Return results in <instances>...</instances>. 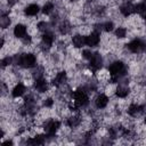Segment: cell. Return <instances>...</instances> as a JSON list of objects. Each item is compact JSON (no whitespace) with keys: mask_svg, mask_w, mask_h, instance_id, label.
<instances>
[{"mask_svg":"<svg viewBox=\"0 0 146 146\" xmlns=\"http://www.w3.org/2000/svg\"><path fill=\"white\" fill-rule=\"evenodd\" d=\"M145 46H146V44H145L141 40L135 39V40H132V41L128 44V49H129L130 51H132V52H138V51L145 49Z\"/></svg>","mask_w":146,"mask_h":146,"instance_id":"5","label":"cell"},{"mask_svg":"<svg viewBox=\"0 0 146 146\" xmlns=\"http://www.w3.org/2000/svg\"><path fill=\"white\" fill-rule=\"evenodd\" d=\"M26 34V27L23 24H17L14 29V35L16 38H24Z\"/></svg>","mask_w":146,"mask_h":146,"instance_id":"10","label":"cell"},{"mask_svg":"<svg viewBox=\"0 0 146 146\" xmlns=\"http://www.w3.org/2000/svg\"><path fill=\"white\" fill-rule=\"evenodd\" d=\"M80 123V119L78 116H71L70 119H67V125H70L71 128L76 127Z\"/></svg>","mask_w":146,"mask_h":146,"instance_id":"20","label":"cell"},{"mask_svg":"<svg viewBox=\"0 0 146 146\" xmlns=\"http://www.w3.org/2000/svg\"><path fill=\"white\" fill-rule=\"evenodd\" d=\"M107 103H108V98H107V96H105V95H99V96H97V98H96V100H95V104H96V106H97L98 108H104V107H106Z\"/></svg>","mask_w":146,"mask_h":146,"instance_id":"13","label":"cell"},{"mask_svg":"<svg viewBox=\"0 0 146 146\" xmlns=\"http://www.w3.org/2000/svg\"><path fill=\"white\" fill-rule=\"evenodd\" d=\"M128 94H129L128 87H125V86H119V87H117V89H116V95H117V97L124 98V97L128 96Z\"/></svg>","mask_w":146,"mask_h":146,"instance_id":"18","label":"cell"},{"mask_svg":"<svg viewBox=\"0 0 146 146\" xmlns=\"http://www.w3.org/2000/svg\"><path fill=\"white\" fill-rule=\"evenodd\" d=\"M102 64H103V58L102 56L98 54V52H95L92 54V57L90 58V64H89V67L92 72H96L97 70H99L102 67Z\"/></svg>","mask_w":146,"mask_h":146,"instance_id":"3","label":"cell"},{"mask_svg":"<svg viewBox=\"0 0 146 146\" xmlns=\"http://www.w3.org/2000/svg\"><path fill=\"white\" fill-rule=\"evenodd\" d=\"M125 34H127V30L124 29V27H117L116 29V31H115V35L117 36V38H124L125 36Z\"/></svg>","mask_w":146,"mask_h":146,"instance_id":"24","label":"cell"},{"mask_svg":"<svg viewBox=\"0 0 146 146\" xmlns=\"http://www.w3.org/2000/svg\"><path fill=\"white\" fill-rule=\"evenodd\" d=\"M74 102L78 106H84L88 104V96L83 90H78L74 92Z\"/></svg>","mask_w":146,"mask_h":146,"instance_id":"4","label":"cell"},{"mask_svg":"<svg viewBox=\"0 0 146 146\" xmlns=\"http://www.w3.org/2000/svg\"><path fill=\"white\" fill-rule=\"evenodd\" d=\"M99 33L98 32H92L90 33L88 36H86V44H88L89 47H95L99 43Z\"/></svg>","mask_w":146,"mask_h":146,"instance_id":"7","label":"cell"},{"mask_svg":"<svg viewBox=\"0 0 146 146\" xmlns=\"http://www.w3.org/2000/svg\"><path fill=\"white\" fill-rule=\"evenodd\" d=\"M11 62H13V58H11V57H9V56H7V57H5V58L2 59L1 64H2V66H6V65H9Z\"/></svg>","mask_w":146,"mask_h":146,"instance_id":"26","label":"cell"},{"mask_svg":"<svg viewBox=\"0 0 146 146\" xmlns=\"http://www.w3.org/2000/svg\"><path fill=\"white\" fill-rule=\"evenodd\" d=\"M120 11L122 13V15H124L125 17H128L129 15H131L132 13H135V6L131 2H125L123 6H121Z\"/></svg>","mask_w":146,"mask_h":146,"instance_id":"9","label":"cell"},{"mask_svg":"<svg viewBox=\"0 0 146 146\" xmlns=\"http://www.w3.org/2000/svg\"><path fill=\"white\" fill-rule=\"evenodd\" d=\"M38 29H39L40 31H42V32L47 31V24H46V22H40V23L38 24Z\"/></svg>","mask_w":146,"mask_h":146,"instance_id":"27","label":"cell"},{"mask_svg":"<svg viewBox=\"0 0 146 146\" xmlns=\"http://www.w3.org/2000/svg\"><path fill=\"white\" fill-rule=\"evenodd\" d=\"M104 30H105L106 32H111V31L113 30V23H112V22L105 23V24H104Z\"/></svg>","mask_w":146,"mask_h":146,"instance_id":"25","label":"cell"},{"mask_svg":"<svg viewBox=\"0 0 146 146\" xmlns=\"http://www.w3.org/2000/svg\"><path fill=\"white\" fill-rule=\"evenodd\" d=\"M27 143H29V144H33V145H41V144L44 143V136L38 135V136H35L34 138L30 139Z\"/></svg>","mask_w":146,"mask_h":146,"instance_id":"19","label":"cell"},{"mask_svg":"<svg viewBox=\"0 0 146 146\" xmlns=\"http://www.w3.org/2000/svg\"><path fill=\"white\" fill-rule=\"evenodd\" d=\"M3 144H6V145H11V144H13V141H11V140H7V141H5Z\"/></svg>","mask_w":146,"mask_h":146,"instance_id":"32","label":"cell"},{"mask_svg":"<svg viewBox=\"0 0 146 146\" xmlns=\"http://www.w3.org/2000/svg\"><path fill=\"white\" fill-rule=\"evenodd\" d=\"M52 42H54V35L49 32H46L42 35V42H41V46L43 47V49H49Z\"/></svg>","mask_w":146,"mask_h":146,"instance_id":"8","label":"cell"},{"mask_svg":"<svg viewBox=\"0 0 146 146\" xmlns=\"http://www.w3.org/2000/svg\"><path fill=\"white\" fill-rule=\"evenodd\" d=\"M23 42H24L25 44H30V43H31V36L25 35V36L23 38Z\"/></svg>","mask_w":146,"mask_h":146,"instance_id":"30","label":"cell"},{"mask_svg":"<svg viewBox=\"0 0 146 146\" xmlns=\"http://www.w3.org/2000/svg\"><path fill=\"white\" fill-rule=\"evenodd\" d=\"M34 86H35V89H36L39 92H46L47 89H48V84H47L46 80H43L42 78H41V79H36Z\"/></svg>","mask_w":146,"mask_h":146,"instance_id":"11","label":"cell"},{"mask_svg":"<svg viewBox=\"0 0 146 146\" xmlns=\"http://www.w3.org/2000/svg\"><path fill=\"white\" fill-rule=\"evenodd\" d=\"M70 30H71V26H70V24H68L67 22H63V23L59 25V31H60L62 34H66V33H68Z\"/></svg>","mask_w":146,"mask_h":146,"instance_id":"22","label":"cell"},{"mask_svg":"<svg viewBox=\"0 0 146 146\" xmlns=\"http://www.w3.org/2000/svg\"><path fill=\"white\" fill-rule=\"evenodd\" d=\"M38 13H39V6H38V5H34V3L27 6L26 9H25V14L29 15V16H34V15H36Z\"/></svg>","mask_w":146,"mask_h":146,"instance_id":"17","label":"cell"},{"mask_svg":"<svg viewBox=\"0 0 146 146\" xmlns=\"http://www.w3.org/2000/svg\"><path fill=\"white\" fill-rule=\"evenodd\" d=\"M145 123H146V117H145Z\"/></svg>","mask_w":146,"mask_h":146,"instance_id":"33","label":"cell"},{"mask_svg":"<svg viewBox=\"0 0 146 146\" xmlns=\"http://www.w3.org/2000/svg\"><path fill=\"white\" fill-rule=\"evenodd\" d=\"M9 24H10V19H9V17L6 16V15H2L1 18H0V26H1L2 29H6V27L9 26Z\"/></svg>","mask_w":146,"mask_h":146,"instance_id":"21","label":"cell"},{"mask_svg":"<svg viewBox=\"0 0 146 146\" xmlns=\"http://www.w3.org/2000/svg\"><path fill=\"white\" fill-rule=\"evenodd\" d=\"M82 55H83V57H84L86 59H90V58L92 57V54H91L90 50H83V51H82Z\"/></svg>","mask_w":146,"mask_h":146,"instance_id":"28","label":"cell"},{"mask_svg":"<svg viewBox=\"0 0 146 146\" xmlns=\"http://www.w3.org/2000/svg\"><path fill=\"white\" fill-rule=\"evenodd\" d=\"M108 70H110V73L113 78V81H116L119 74H121L123 72V64H122V62H114L111 64Z\"/></svg>","mask_w":146,"mask_h":146,"instance_id":"2","label":"cell"},{"mask_svg":"<svg viewBox=\"0 0 146 146\" xmlns=\"http://www.w3.org/2000/svg\"><path fill=\"white\" fill-rule=\"evenodd\" d=\"M66 82V73L65 72H59V73H57L56 74V76L54 78V81H52V83L55 84V86H60V84H64Z\"/></svg>","mask_w":146,"mask_h":146,"instance_id":"12","label":"cell"},{"mask_svg":"<svg viewBox=\"0 0 146 146\" xmlns=\"http://www.w3.org/2000/svg\"><path fill=\"white\" fill-rule=\"evenodd\" d=\"M18 2V0H7V3L9 5V6H14V5H16Z\"/></svg>","mask_w":146,"mask_h":146,"instance_id":"31","label":"cell"},{"mask_svg":"<svg viewBox=\"0 0 146 146\" xmlns=\"http://www.w3.org/2000/svg\"><path fill=\"white\" fill-rule=\"evenodd\" d=\"M52 10H54V5H52L51 2H47V3L43 6V8H42V11H43L44 14H50Z\"/></svg>","mask_w":146,"mask_h":146,"instance_id":"23","label":"cell"},{"mask_svg":"<svg viewBox=\"0 0 146 146\" xmlns=\"http://www.w3.org/2000/svg\"><path fill=\"white\" fill-rule=\"evenodd\" d=\"M52 104H54V100H52L51 98H47V99H44V102H43V105H44L46 107H51Z\"/></svg>","mask_w":146,"mask_h":146,"instance_id":"29","label":"cell"},{"mask_svg":"<svg viewBox=\"0 0 146 146\" xmlns=\"http://www.w3.org/2000/svg\"><path fill=\"white\" fill-rule=\"evenodd\" d=\"M72 42H73V46H74V47H76V48H81V47L86 43V38L82 36V35H80V34H76V35L73 36Z\"/></svg>","mask_w":146,"mask_h":146,"instance_id":"14","label":"cell"},{"mask_svg":"<svg viewBox=\"0 0 146 146\" xmlns=\"http://www.w3.org/2000/svg\"><path fill=\"white\" fill-rule=\"evenodd\" d=\"M35 63H36V59L33 54H24L21 57V65L23 67H26V68L33 67L35 66Z\"/></svg>","mask_w":146,"mask_h":146,"instance_id":"1","label":"cell"},{"mask_svg":"<svg viewBox=\"0 0 146 146\" xmlns=\"http://www.w3.org/2000/svg\"><path fill=\"white\" fill-rule=\"evenodd\" d=\"M58 128H59V122L58 121H55V120H49L44 124V131L48 135H54L57 131Z\"/></svg>","mask_w":146,"mask_h":146,"instance_id":"6","label":"cell"},{"mask_svg":"<svg viewBox=\"0 0 146 146\" xmlns=\"http://www.w3.org/2000/svg\"><path fill=\"white\" fill-rule=\"evenodd\" d=\"M24 92H25V87H24V84H22V83L16 84L15 88L13 89V96H14V97H19V96H22Z\"/></svg>","mask_w":146,"mask_h":146,"instance_id":"16","label":"cell"},{"mask_svg":"<svg viewBox=\"0 0 146 146\" xmlns=\"http://www.w3.org/2000/svg\"><path fill=\"white\" fill-rule=\"evenodd\" d=\"M141 111H143V107L139 106V105H137V104H131L129 106V108H128V113L131 116H137Z\"/></svg>","mask_w":146,"mask_h":146,"instance_id":"15","label":"cell"}]
</instances>
